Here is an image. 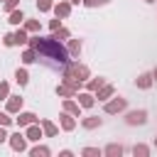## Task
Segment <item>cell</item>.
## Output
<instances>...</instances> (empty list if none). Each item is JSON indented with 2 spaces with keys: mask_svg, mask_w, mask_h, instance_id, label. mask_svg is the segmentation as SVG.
Instances as JSON below:
<instances>
[{
  "mask_svg": "<svg viewBox=\"0 0 157 157\" xmlns=\"http://www.w3.org/2000/svg\"><path fill=\"white\" fill-rule=\"evenodd\" d=\"M29 155H32V157H39V155H42V157H49V155H52V150H49V147H44V145H37V147H32V152H29Z\"/></svg>",
  "mask_w": 157,
  "mask_h": 157,
  "instance_id": "cell-17",
  "label": "cell"
},
{
  "mask_svg": "<svg viewBox=\"0 0 157 157\" xmlns=\"http://www.w3.org/2000/svg\"><path fill=\"white\" fill-rule=\"evenodd\" d=\"M2 44H5V47H12V44H15V34H5V37H2Z\"/></svg>",
  "mask_w": 157,
  "mask_h": 157,
  "instance_id": "cell-33",
  "label": "cell"
},
{
  "mask_svg": "<svg viewBox=\"0 0 157 157\" xmlns=\"http://www.w3.org/2000/svg\"><path fill=\"white\" fill-rule=\"evenodd\" d=\"M29 39H27V29H17L15 32V44H27Z\"/></svg>",
  "mask_w": 157,
  "mask_h": 157,
  "instance_id": "cell-22",
  "label": "cell"
},
{
  "mask_svg": "<svg viewBox=\"0 0 157 157\" xmlns=\"http://www.w3.org/2000/svg\"><path fill=\"white\" fill-rule=\"evenodd\" d=\"M54 12H56V17H69V15H71V5L64 2V0H59V2L54 5Z\"/></svg>",
  "mask_w": 157,
  "mask_h": 157,
  "instance_id": "cell-6",
  "label": "cell"
},
{
  "mask_svg": "<svg viewBox=\"0 0 157 157\" xmlns=\"http://www.w3.org/2000/svg\"><path fill=\"white\" fill-rule=\"evenodd\" d=\"M7 137H10V135H7V132H5V130H2V125H0V142H5V140H7Z\"/></svg>",
  "mask_w": 157,
  "mask_h": 157,
  "instance_id": "cell-36",
  "label": "cell"
},
{
  "mask_svg": "<svg viewBox=\"0 0 157 157\" xmlns=\"http://www.w3.org/2000/svg\"><path fill=\"white\" fill-rule=\"evenodd\" d=\"M101 86H103V78H91V81L86 83V88H88V91H98Z\"/></svg>",
  "mask_w": 157,
  "mask_h": 157,
  "instance_id": "cell-26",
  "label": "cell"
},
{
  "mask_svg": "<svg viewBox=\"0 0 157 157\" xmlns=\"http://www.w3.org/2000/svg\"><path fill=\"white\" fill-rule=\"evenodd\" d=\"M25 29H27V32H39L42 25H39V20H27V22H25Z\"/></svg>",
  "mask_w": 157,
  "mask_h": 157,
  "instance_id": "cell-21",
  "label": "cell"
},
{
  "mask_svg": "<svg viewBox=\"0 0 157 157\" xmlns=\"http://www.w3.org/2000/svg\"><path fill=\"white\" fill-rule=\"evenodd\" d=\"M93 103H96V98H93V93H91V91L78 93V105H81V108H91Z\"/></svg>",
  "mask_w": 157,
  "mask_h": 157,
  "instance_id": "cell-8",
  "label": "cell"
},
{
  "mask_svg": "<svg viewBox=\"0 0 157 157\" xmlns=\"http://www.w3.org/2000/svg\"><path fill=\"white\" fill-rule=\"evenodd\" d=\"M81 125H83L86 130H93V128H98V125H101V118H96V115H88V118H83V120H81Z\"/></svg>",
  "mask_w": 157,
  "mask_h": 157,
  "instance_id": "cell-15",
  "label": "cell"
},
{
  "mask_svg": "<svg viewBox=\"0 0 157 157\" xmlns=\"http://www.w3.org/2000/svg\"><path fill=\"white\" fill-rule=\"evenodd\" d=\"M64 76H69V78H74V81H88V66H83V64H76V61H69L66 66H64Z\"/></svg>",
  "mask_w": 157,
  "mask_h": 157,
  "instance_id": "cell-2",
  "label": "cell"
},
{
  "mask_svg": "<svg viewBox=\"0 0 157 157\" xmlns=\"http://www.w3.org/2000/svg\"><path fill=\"white\" fill-rule=\"evenodd\" d=\"M17 2H20V0H5V12H12V10L17 7Z\"/></svg>",
  "mask_w": 157,
  "mask_h": 157,
  "instance_id": "cell-32",
  "label": "cell"
},
{
  "mask_svg": "<svg viewBox=\"0 0 157 157\" xmlns=\"http://www.w3.org/2000/svg\"><path fill=\"white\" fill-rule=\"evenodd\" d=\"M64 110H66V113H71V115H76V118L81 115V105H78L76 101H71V98H66V101H64Z\"/></svg>",
  "mask_w": 157,
  "mask_h": 157,
  "instance_id": "cell-9",
  "label": "cell"
},
{
  "mask_svg": "<svg viewBox=\"0 0 157 157\" xmlns=\"http://www.w3.org/2000/svg\"><path fill=\"white\" fill-rule=\"evenodd\" d=\"M22 20H25V15H22L20 10H12V12H10V20H7V22H12V25H20Z\"/></svg>",
  "mask_w": 157,
  "mask_h": 157,
  "instance_id": "cell-24",
  "label": "cell"
},
{
  "mask_svg": "<svg viewBox=\"0 0 157 157\" xmlns=\"http://www.w3.org/2000/svg\"><path fill=\"white\" fill-rule=\"evenodd\" d=\"M147 2H152V0H147Z\"/></svg>",
  "mask_w": 157,
  "mask_h": 157,
  "instance_id": "cell-40",
  "label": "cell"
},
{
  "mask_svg": "<svg viewBox=\"0 0 157 157\" xmlns=\"http://www.w3.org/2000/svg\"><path fill=\"white\" fill-rule=\"evenodd\" d=\"M152 78H155V81H157V69H155V74H152Z\"/></svg>",
  "mask_w": 157,
  "mask_h": 157,
  "instance_id": "cell-37",
  "label": "cell"
},
{
  "mask_svg": "<svg viewBox=\"0 0 157 157\" xmlns=\"http://www.w3.org/2000/svg\"><path fill=\"white\" fill-rule=\"evenodd\" d=\"M78 52H81V42H78V39H71V42H69V54L78 56Z\"/></svg>",
  "mask_w": 157,
  "mask_h": 157,
  "instance_id": "cell-25",
  "label": "cell"
},
{
  "mask_svg": "<svg viewBox=\"0 0 157 157\" xmlns=\"http://www.w3.org/2000/svg\"><path fill=\"white\" fill-rule=\"evenodd\" d=\"M155 147H157V140H155Z\"/></svg>",
  "mask_w": 157,
  "mask_h": 157,
  "instance_id": "cell-39",
  "label": "cell"
},
{
  "mask_svg": "<svg viewBox=\"0 0 157 157\" xmlns=\"http://www.w3.org/2000/svg\"><path fill=\"white\" fill-rule=\"evenodd\" d=\"M86 7H101V5H105L108 0H81Z\"/></svg>",
  "mask_w": 157,
  "mask_h": 157,
  "instance_id": "cell-30",
  "label": "cell"
},
{
  "mask_svg": "<svg viewBox=\"0 0 157 157\" xmlns=\"http://www.w3.org/2000/svg\"><path fill=\"white\" fill-rule=\"evenodd\" d=\"M125 120H128V125H145L147 123V110H130Z\"/></svg>",
  "mask_w": 157,
  "mask_h": 157,
  "instance_id": "cell-3",
  "label": "cell"
},
{
  "mask_svg": "<svg viewBox=\"0 0 157 157\" xmlns=\"http://www.w3.org/2000/svg\"><path fill=\"white\" fill-rule=\"evenodd\" d=\"M34 120H37L34 113H20V115H17V125H20V128H25V125H29V123H34Z\"/></svg>",
  "mask_w": 157,
  "mask_h": 157,
  "instance_id": "cell-14",
  "label": "cell"
},
{
  "mask_svg": "<svg viewBox=\"0 0 157 157\" xmlns=\"http://www.w3.org/2000/svg\"><path fill=\"white\" fill-rule=\"evenodd\" d=\"M22 108V98L20 96H7V113H20Z\"/></svg>",
  "mask_w": 157,
  "mask_h": 157,
  "instance_id": "cell-7",
  "label": "cell"
},
{
  "mask_svg": "<svg viewBox=\"0 0 157 157\" xmlns=\"http://www.w3.org/2000/svg\"><path fill=\"white\" fill-rule=\"evenodd\" d=\"M7 96H10V86H7L5 81H2V83H0V101H5Z\"/></svg>",
  "mask_w": 157,
  "mask_h": 157,
  "instance_id": "cell-31",
  "label": "cell"
},
{
  "mask_svg": "<svg viewBox=\"0 0 157 157\" xmlns=\"http://www.w3.org/2000/svg\"><path fill=\"white\" fill-rule=\"evenodd\" d=\"M125 105H128V101L118 96V98H113L110 103H105V113H110V115H113V113H120V110H125Z\"/></svg>",
  "mask_w": 157,
  "mask_h": 157,
  "instance_id": "cell-4",
  "label": "cell"
},
{
  "mask_svg": "<svg viewBox=\"0 0 157 157\" xmlns=\"http://www.w3.org/2000/svg\"><path fill=\"white\" fill-rule=\"evenodd\" d=\"M113 93H115V88H113L110 83H103V86L98 88V101H108Z\"/></svg>",
  "mask_w": 157,
  "mask_h": 157,
  "instance_id": "cell-12",
  "label": "cell"
},
{
  "mask_svg": "<svg viewBox=\"0 0 157 157\" xmlns=\"http://www.w3.org/2000/svg\"><path fill=\"white\" fill-rule=\"evenodd\" d=\"M12 123V118H7V113H0V125L5 128V125H10Z\"/></svg>",
  "mask_w": 157,
  "mask_h": 157,
  "instance_id": "cell-34",
  "label": "cell"
},
{
  "mask_svg": "<svg viewBox=\"0 0 157 157\" xmlns=\"http://www.w3.org/2000/svg\"><path fill=\"white\" fill-rule=\"evenodd\" d=\"M42 130H44V135H49V137H54L59 130H56V125L52 123V120H42Z\"/></svg>",
  "mask_w": 157,
  "mask_h": 157,
  "instance_id": "cell-16",
  "label": "cell"
},
{
  "mask_svg": "<svg viewBox=\"0 0 157 157\" xmlns=\"http://www.w3.org/2000/svg\"><path fill=\"white\" fill-rule=\"evenodd\" d=\"M37 7H39L42 12H49V10H52V0H37Z\"/></svg>",
  "mask_w": 157,
  "mask_h": 157,
  "instance_id": "cell-29",
  "label": "cell"
},
{
  "mask_svg": "<svg viewBox=\"0 0 157 157\" xmlns=\"http://www.w3.org/2000/svg\"><path fill=\"white\" fill-rule=\"evenodd\" d=\"M15 78H17V83H20V86H27V81H29V74H27L25 69H17Z\"/></svg>",
  "mask_w": 157,
  "mask_h": 157,
  "instance_id": "cell-20",
  "label": "cell"
},
{
  "mask_svg": "<svg viewBox=\"0 0 157 157\" xmlns=\"http://www.w3.org/2000/svg\"><path fill=\"white\" fill-rule=\"evenodd\" d=\"M29 47L37 52V56L42 59H49L52 64L56 66H66L71 59H69V49L59 44V39L54 37H32L29 39Z\"/></svg>",
  "mask_w": 157,
  "mask_h": 157,
  "instance_id": "cell-1",
  "label": "cell"
},
{
  "mask_svg": "<svg viewBox=\"0 0 157 157\" xmlns=\"http://www.w3.org/2000/svg\"><path fill=\"white\" fill-rule=\"evenodd\" d=\"M71 2H74V5H78V2H81V0H71Z\"/></svg>",
  "mask_w": 157,
  "mask_h": 157,
  "instance_id": "cell-38",
  "label": "cell"
},
{
  "mask_svg": "<svg viewBox=\"0 0 157 157\" xmlns=\"http://www.w3.org/2000/svg\"><path fill=\"white\" fill-rule=\"evenodd\" d=\"M22 61H25V64H32V61H37V52H34L32 47H29V49H25V52H22Z\"/></svg>",
  "mask_w": 157,
  "mask_h": 157,
  "instance_id": "cell-18",
  "label": "cell"
},
{
  "mask_svg": "<svg viewBox=\"0 0 157 157\" xmlns=\"http://www.w3.org/2000/svg\"><path fill=\"white\" fill-rule=\"evenodd\" d=\"M52 37H54V39H66V37H69V29H66V27H59V29H54Z\"/></svg>",
  "mask_w": 157,
  "mask_h": 157,
  "instance_id": "cell-27",
  "label": "cell"
},
{
  "mask_svg": "<svg viewBox=\"0 0 157 157\" xmlns=\"http://www.w3.org/2000/svg\"><path fill=\"white\" fill-rule=\"evenodd\" d=\"M103 152H105L108 157H120V155H123V147H120V145H108Z\"/></svg>",
  "mask_w": 157,
  "mask_h": 157,
  "instance_id": "cell-19",
  "label": "cell"
},
{
  "mask_svg": "<svg viewBox=\"0 0 157 157\" xmlns=\"http://www.w3.org/2000/svg\"><path fill=\"white\" fill-rule=\"evenodd\" d=\"M59 118H61V128H64V130H74V128H76V120H74V115H71V113H66V110H64Z\"/></svg>",
  "mask_w": 157,
  "mask_h": 157,
  "instance_id": "cell-10",
  "label": "cell"
},
{
  "mask_svg": "<svg viewBox=\"0 0 157 157\" xmlns=\"http://www.w3.org/2000/svg\"><path fill=\"white\" fill-rule=\"evenodd\" d=\"M25 137H27V140H34V142H37V140L42 137V130H39V125L29 123V125H27V132H25Z\"/></svg>",
  "mask_w": 157,
  "mask_h": 157,
  "instance_id": "cell-11",
  "label": "cell"
},
{
  "mask_svg": "<svg viewBox=\"0 0 157 157\" xmlns=\"http://www.w3.org/2000/svg\"><path fill=\"white\" fill-rule=\"evenodd\" d=\"M152 81H155V78H152V74H140L135 83H137V88H150V86H152Z\"/></svg>",
  "mask_w": 157,
  "mask_h": 157,
  "instance_id": "cell-13",
  "label": "cell"
},
{
  "mask_svg": "<svg viewBox=\"0 0 157 157\" xmlns=\"http://www.w3.org/2000/svg\"><path fill=\"white\" fill-rule=\"evenodd\" d=\"M49 27H52V29H59V27H61V22H59V17H56V20H52V22H49Z\"/></svg>",
  "mask_w": 157,
  "mask_h": 157,
  "instance_id": "cell-35",
  "label": "cell"
},
{
  "mask_svg": "<svg viewBox=\"0 0 157 157\" xmlns=\"http://www.w3.org/2000/svg\"><path fill=\"white\" fill-rule=\"evenodd\" d=\"M81 155H86V157H98V155H101V150H98V147H83V150H81Z\"/></svg>",
  "mask_w": 157,
  "mask_h": 157,
  "instance_id": "cell-28",
  "label": "cell"
},
{
  "mask_svg": "<svg viewBox=\"0 0 157 157\" xmlns=\"http://www.w3.org/2000/svg\"><path fill=\"white\" fill-rule=\"evenodd\" d=\"M132 155H135V157H137V155H140V157H147V155H150V147H147V145H135V147H132Z\"/></svg>",
  "mask_w": 157,
  "mask_h": 157,
  "instance_id": "cell-23",
  "label": "cell"
},
{
  "mask_svg": "<svg viewBox=\"0 0 157 157\" xmlns=\"http://www.w3.org/2000/svg\"><path fill=\"white\" fill-rule=\"evenodd\" d=\"M25 140H27V137H25L22 132H15V135H10V147H12L15 152H25V150H27Z\"/></svg>",
  "mask_w": 157,
  "mask_h": 157,
  "instance_id": "cell-5",
  "label": "cell"
}]
</instances>
